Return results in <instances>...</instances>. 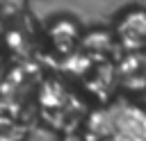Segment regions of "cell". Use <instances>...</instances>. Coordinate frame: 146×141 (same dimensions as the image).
Returning a JSON list of instances; mask_svg holds the SVG:
<instances>
[{
    "label": "cell",
    "instance_id": "cell-1",
    "mask_svg": "<svg viewBox=\"0 0 146 141\" xmlns=\"http://www.w3.org/2000/svg\"><path fill=\"white\" fill-rule=\"evenodd\" d=\"M84 141H146V109L130 100H112L89 111Z\"/></svg>",
    "mask_w": 146,
    "mask_h": 141
},
{
    "label": "cell",
    "instance_id": "cell-3",
    "mask_svg": "<svg viewBox=\"0 0 146 141\" xmlns=\"http://www.w3.org/2000/svg\"><path fill=\"white\" fill-rule=\"evenodd\" d=\"M62 141H84V136L82 134H66Z\"/></svg>",
    "mask_w": 146,
    "mask_h": 141
},
{
    "label": "cell",
    "instance_id": "cell-2",
    "mask_svg": "<svg viewBox=\"0 0 146 141\" xmlns=\"http://www.w3.org/2000/svg\"><path fill=\"white\" fill-rule=\"evenodd\" d=\"M114 34L123 48L130 52L146 50V9L128 7L114 20Z\"/></svg>",
    "mask_w": 146,
    "mask_h": 141
}]
</instances>
